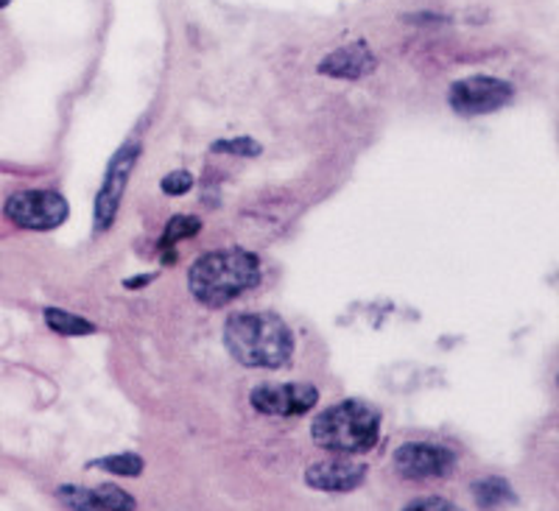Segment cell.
I'll return each instance as SVG.
<instances>
[{"mask_svg": "<svg viewBox=\"0 0 559 511\" xmlns=\"http://www.w3.org/2000/svg\"><path fill=\"white\" fill-rule=\"evenodd\" d=\"M222 338L227 353L247 369H286L297 349L294 330L272 310L229 313Z\"/></svg>", "mask_w": 559, "mask_h": 511, "instance_id": "obj_1", "label": "cell"}, {"mask_svg": "<svg viewBox=\"0 0 559 511\" xmlns=\"http://www.w3.org/2000/svg\"><path fill=\"white\" fill-rule=\"evenodd\" d=\"M263 280L261 258L249 249L227 247L202 254L188 269V288L199 305L218 310L236 302L247 290L258 288Z\"/></svg>", "mask_w": 559, "mask_h": 511, "instance_id": "obj_2", "label": "cell"}, {"mask_svg": "<svg viewBox=\"0 0 559 511\" xmlns=\"http://www.w3.org/2000/svg\"><path fill=\"white\" fill-rule=\"evenodd\" d=\"M381 411L364 400H342L319 411L311 423L317 448L336 455H364L381 439Z\"/></svg>", "mask_w": 559, "mask_h": 511, "instance_id": "obj_3", "label": "cell"}, {"mask_svg": "<svg viewBox=\"0 0 559 511\" xmlns=\"http://www.w3.org/2000/svg\"><path fill=\"white\" fill-rule=\"evenodd\" d=\"M3 215L17 229L28 233H51L59 229L70 215V202L53 188L14 190L3 204Z\"/></svg>", "mask_w": 559, "mask_h": 511, "instance_id": "obj_4", "label": "cell"}, {"mask_svg": "<svg viewBox=\"0 0 559 511\" xmlns=\"http://www.w3.org/2000/svg\"><path fill=\"white\" fill-rule=\"evenodd\" d=\"M515 102V87L507 82V79L487 76V73H478V76H464L459 82L451 84L448 90V104L456 115L462 118H478V115H492L498 109L509 107Z\"/></svg>", "mask_w": 559, "mask_h": 511, "instance_id": "obj_5", "label": "cell"}, {"mask_svg": "<svg viewBox=\"0 0 559 511\" xmlns=\"http://www.w3.org/2000/svg\"><path fill=\"white\" fill-rule=\"evenodd\" d=\"M140 148L138 140H127V143L112 154L107 165V174H104V182L96 193V210H93V218H96V233H107L109 227L118 218V210H121L123 193H127V185L132 179V170L138 165Z\"/></svg>", "mask_w": 559, "mask_h": 511, "instance_id": "obj_6", "label": "cell"}, {"mask_svg": "<svg viewBox=\"0 0 559 511\" xmlns=\"http://www.w3.org/2000/svg\"><path fill=\"white\" fill-rule=\"evenodd\" d=\"M394 473L401 478L431 480V478H451L459 467V459L451 448L437 442H406L394 450L392 455Z\"/></svg>", "mask_w": 559, "mask_h": 511, "instance_id": "obj_7", "label": "cell"}, {"mask_svg": "<svg viewBox=\"0 0 559 511\" xmlns=\"http://www.w3.org/2000/svg\"><path fill=\"white\" fill-rule=\"evenodd\" d=\"M249 405L263 417H302L319 405V389L313 383H261L249 392Z\"/></svg>", "mask_w": 559, "mask_h": 511, "instance_id": "obj_8", "label": "cell"}, {"mask_svg": "<svg viewBox=\"0 0 559 511\" xmlns=\"http://www.w3.org/2000/svg\"><path fill=\"white\" fill-rule=\"evenodd\" d=\"M378 70V57L376 51L369 48L367 39H356V43H347L336 51H331L328 57H322V62L317 64L319 76L328 79H342V82H361V79L372 76Z\"/></svg>", "mask_w": 559, "mask_h": 511, "instance_id": "obj_9", "label": "cell"}, {"mask_svg": "<svg viewBox=\"0 0 559 511\" xmlns=\"http://www.w3.org/2000/svg\"><path fill=\"white\" fill-rule=\"evenodd\" d=\"M369 467L364 461H349V459H328L317 461L306 470V486L317 489V492H331L344 495L356 492L358 486L367 480Z\"/></svg>", "mask_w": 559, "mask_h": 511, "instance_id": "obj_10", "label": "cell"}, {"mask_svg": "<svg viewBox=\"0 0 559 511\" xmlns=\"http://www.w3.org/2000/svg\"><path fill=\"white\" fill-rule=\"evenodd\" d=\"M471 495L481 511H501L518 503V492L501 475H487L471 484Z\"/></svg>", "mask_w": 559, "mask_h": 511, "instance_id": "obj_11", "label": "cell"}, {"mask_svg": "<svg viewBox=\"0 0 559 511\" xmlns=\"http://www.w3.org/2000/svg\"><path fill=\"white\" fill-rule=\"evenodd\" d=\"M202 227H204V222L199 218V215H185V213L171 215L166 224V229H163V238H159V249H163V254H166V258H163V263L171 265L174 260H177V252H174V249H177L182 240L197 238V235L202 233Z\"/></svg>", "mask_w": 559, "mask_h": 511, "instance_id": "obj_12", "label": "cell"}, {"mask_svg": "<svg viewBox=\"0 0 559 511\" xmlns=\"http://www.w3.org/2000/svg\"><path fill=\"white\" fill-rule=\"evenodd\" d=\"M87 470H102L107 475H118V478H140L146 470V461L140 453H112L102 455V459L87 461Z\"/></svg>", "mask_w": 559, "mask_h": 511, "instance_id": "obj_13", "label": "cell"}, {"mask_svg": "<svg viewBox=\"0 0 559 511\" xmlns=\"http://www.w3.org/2000/svg\"><path fill=\"white\" fill-rule=\"evenodd\" d=\"M45 324L59 335H68V338H76V335H93L96 333V324L84 319V316L68 313L62 308H45L43 310Z\"/></svg>", "mask_w": 559, "mask_h": 511, "instance_id": "obj_14", "label": "cell"}, {"mask_svg": "<svg viewBox=\"0 0 559 511\" xmlns=\"http://www.w3.org/2000/svg\"><path fill=\"white\" fill-rule=\"evenodd\" d=\"M57 498L62 500L70 511H102V506H98L96 500V492L87 489V486L62 484L57 489Z\"/></svg>", "mask_w": 559, "mask_h": 511, "instance_id": "obj_15", "label": "cell"}, {"mask_svg": "<svg viewBox=\"0 0 559 511\" xmlns=\"http://www.w3.org/2000/svg\"><path fill=\"white\" fill-rule=\"evenodd\" d=\"M96 492V500L98 506H102V511H134L138 509V500L132 498V495L127 492V489H121L118 484H102L93 489Z\"/></svg>", "mask_w": 559, "mask_h": 511, "instance_id": "obj_16", "label": "cell"}, {"mask_svg": "<svg viewBox=\"0 0 559 511\" xmlns=\"http://www.w3.org/2000/svg\"><path fill=\"white\" fill-rule=\"evenodd\" d=\"M213 154H229V157H261L263 145L254 138H229V140H216L210 145Z\"/></svg>", "mask_w": 559, "mask_h": 511, "instance_id": "obj_17", "label": "cell"}, {"mask_svg": "<svg viewBox=\"0 0 559 511\" xmlns=\"http://www.w3.org/2000/svg\"><path fill=\"white\" fill-rule=\"evenodd\" d=\"M193 182H197V179H193L191 170L177 168V170H171V174H166V177H163V182H159V190H163L166 197L177 199V197H185V193H191Z\"/></svg>", "mask_w": 559, "mask_h": 511, "instance_id": "obj_18", "label": "cell"}, {"mask_svg": "<svg viewBox=\"0 0 559 511\" xmlns=\"http://www.w3.org/2000/svg\"><path fill=\"white\" fill-rule=\"evenodd\" d=\"M401 511H464V509H459L453 500L439 498V495H426V498L408 500Z\"/></svg>", "mask_w": 559, "mask_h": 511, "instance_id": "obj_19", "label": "cell"}, {"mask_svg": "<svg viewBox=\"0 0 559 511\" xmlns=\"http://www.w3.org/2000/svg\"><path fill=\"white\" fill-rule=\"evenodd\" d=\"M154 280H157V274H138V277H129V280H123V288H129V290H134V288H146V285H152Z\"/></svg>", "mask_w": 559, "mask_h": 511, "instance_id": "obj_20", "label": "cell"}, {"mask_svg": "<svg viewBox=\"0 0 559 511\" xmlns=\"http://www.w3.org/2000/svg\"><path fill=\"white\" fill-rule=\"evenodd\" d=\"M408 23H431V20H437V23H442V14H414V17H406Z\"/></svg>", "mask_w": 559, "mask_h": 511, "instance_id": "obj_21", "label": "cell"}, {"mask_svg": "<svg viewBox=\"0 0 559 511\" xmlns=\"http://www.w3.org/2000/svg\"><path fill=\"white\" fill-rule=\"evenodd\" d=\"M9 3H12V0H0V9H7Z\"/></svg>", "mask_w": 559, "mask_h": 511, "instance_id": "obj_22", "label": "cell"}]
</instances>
